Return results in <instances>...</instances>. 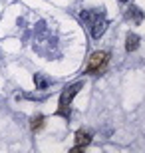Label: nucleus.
Instances as JSON below:
<instances>
[{
  "mask_svg": "<svg viewBox=\"0 0 145 153\" xmlns=\"http://www.w3.org/2000/svg\"><path fill=\"white\" fill-rule=\"evenodd\" d=\"M137 48H139V36L137 34H129L127 42H125V50L127 52H135Z\"/></svg>",
  "mask_w": 145,
  "mask_h": 153,
  "instance_id": "obj_5",
  "label": "nucleus"
},
{
  "mask_svg": "<svg viewBox=\"0 0 145 153\" xmlns=\"http://www.w3.org/2000/svg\"><path fill=\"white\" fill-rule=\"evenodd\" d=\"M125 16H127L129 20L133 18L135 22H141V18H143V12H141L139 8H135V6H133V8H129V10H127V14H125Z\"/></svg>",
  "mask_w": 145,
  "mask_h": 153,
  "instance_id": "obj_6",
  "label": "nucleus"
},
{
  "mask_svg": "<svg viewBox=\"0 0 145 153\" xmlns=\"http://www.w3.org/2000/svg\"><path fill=\"white\" fill-rule=\"evenodd\" d=\"M84 88V82H76V84H72L70 88H66V90L62 91L60 96V105H58V115H62V117L70 119V103H72V100L76 96H78V91Z\"/></svg>",
  "mask_w": 145,
  "mask_h": 153,
  "instance_id": "obj_2",
  "label": "nucleus"
},
{
  "mask_svg": "<svg viewBox=\"0 0 145 153\" xmlns=\"http://www.w3.org/2000/svg\"><path fill=\"white\" fill-rule=\"evenodd\" d=\"M107 62H109V54L107 52H94L88 66H86V74H100V72H103Z\"/></svg>",
  "mask_w": 145,
  "mask_h": 153,
  "instance_id": "obj_3",
  "label": "nucleus"
},
{
  "mask_svg": "<svg viewBox=\"0 0 145 153\" xmlns=\"http://www.w3.org/2000/svg\"><path fill=\"white\" fill-rule=\"evenodd\" d=\"M32 129L34 131H38V129H42V127H44V117H42V115H36V117L32 119Z\"/></svg>",
  "mask_w": 145,
  "mask_h": 153,
  "instance_id": "obj_7",
  "label": "nucleus"
},
{
  "mask_svg": "<svg viewBox=\"0 0 145 153\" xmlns=\"http://www.w3.org/2000/svg\"><path fill=\"white\" fill-rule=\"evenodd\" d=\"M34 79H36V85H38L40 90H44L46 85H48V82H46V79H42V78H40V76H36V78H34Z\"/></svg>",
  "mask_w": 145,
  "mask_h": 153,
  "instance_id": "obj_8",
  "label": "nucleus"
},
{
  "mask_svg": "<svg viewBox=\"0 0 145 153\" xmlns=\"http://www.w3.org/2000/svg\"><path fill=\"white\" fill-rule=\"evenodd\" d=\"M82 20L89 26L91 30V36L94 38H100L103 32H106V26H107V20L103 16V12H97V10H84L82 14Z\"/></svg>",
  "mask_w": 145,
  "mask_h": 153,
  "instance_id": "obj_1",
  "label": "nucleus"
},
{
  "mask_svg": "<svg viewBox=\"0 0 145 153\" xmlns=\"http://www.w3.org/2000/svg\"><path fill=\"white\" fill-rule=\"evenodd\" d=\"M89 143H91V133L89 131H84V129H80L78 133H76V145H74L72 151H82L84 147H88Z\"/></svg>",
  "mask_w": 145,
  "mask_h": 153,
  "instance_id": "obj_4",
  "label": "nucleus"
},
{
  "mask_svg": "<svg viewBox=\"0 0 145 153\" xmlns=\"http://www.w3.org/2000/svg\"><path fill=\"white\" fill-rule=\"evenodd\" d=\"M121 2H127V0H121Z\"/></svg>",
  "mask_w": 145,
  "mask_h": 153,
  "instance_id": "obj_9",
  "label": "nucleus"
}]
</instances>
